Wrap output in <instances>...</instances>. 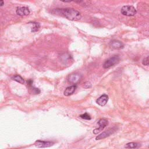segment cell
Masks as SVG:
<instances>
[{
  "label": "cell",
  "instance_id": "cell-1",
  "mask_svg": "<svg viewBox=\"0 0 149 149\" xmlns=\"http://www.w3.org/2000/svg\"><path fill=\"white\" fill-rule=\"evenodd\" d=\"M62 16H63L66 19L72 20L76 21L81 19V16L79 12L72 9V8H65V9H56L55 10Z\"/></svg>",
  "mask_w": 149,
  "mask_h": 149
},
{
  "label": "cell",
  "instance_id": "cell-2",
  "mask_svg": "<svg viewBox=\"0 0 149 149\" xmlns=\"http://www.w3.org/2000/svg\"><path fill=\"white\" fill-rule=\"evenodd\" d=\"M121 13L125 16H132L136 15L137 10L134 7L130 5L123 6L120 10Z\"/></svg>",
  "mask_w": 149,
  "mask_h": 149
},
{
  "label": "cell",
  "instance_id": "cell-3",
  "mask_svg": "<svg viewBox=\"0 0 149 149\" xmlns=\"http://www.w3.org/2000/svg\"><path fill=\"white\" fill-rule=\"evenodd\" d=\"M119 59L120 58L118 55H114L113 56H111L104 62L103 64V68L104 69L109 68L111 66H113L115 64L118 63L119 61Z\"/></svg>",
  "mask_w": 149,
  "mask_h": 149
},
{
  "label": "cell",
  "instance_id": "cell-4",
  "mask_svg": "<svg viewBox=\"0 0 149 149\" xmlns=\"http://www.w3.org/2000/svg\"><path fill=\"white\" fill-rule=\"evenodd\" d=\"M117 127L116 126L109 128L108 129H107V130L103 132L102 133H101V134H98L96 137H95V140H101L104 138H106L108 136H109L110 135H111L112 134H113L117 130Z\"/></svg>",
  "mask_w": 149,
  "mask_h": 149
},
{
  "label": "cell",
  "instance_id": "cell-5",
  "mask_svg": "<svg viewBox=\"0 0 149 149\" xmlns=\"http://www.w3.org/2000/svg\"><path fill=\"white\" fill-rule=\"evenodd\" d=\"M82 78V75L79 73H73L69 74L68 77V80L72 84H76L79 82Z\"/></svg>",
  "mask_w": 149,
  "mask_h": 149
},
{
  "label": "cell",
  "instance_id": "cell-6",
  "mask_svg": "<svg viewBox=\"0 0 149 149\" xmlns=\"http://www.w3.org/2000/svg\"><path fill=\"white\" fill-rule=\"evenodd\" d=\"M98 124L99 125V127L97 129H95L93 130L94 134H98L101 131H102L108 125V121L105 118H101L98 120Z\"/></svg>",
  "mask_w": 149,
  "mask_h": 149
},
{
  "label": "cell",
  "instance_id": "cell-7",
  "mask_svg": "<svg viewBox=\"0 0 149 149\" xmlns=\"http://www.w3.org/2000/svg\"><path fill=\"white\" fill-rule=\"evenodd\" d=\"M54 143L52 141H42V140H37L34 145L36 147L38 148H45V147H49L52 146H53Z\"/></svg>",
  "mask_w": 149,
  "mask_h": 149
},
{
  "label": "cell",
  "instance_id": "cell-8",
  "mask_svg": "<svg viewBox=\"0 0 149 149\" xmlns=\"http://www.w3.org/2000/svg\"><path fill=\"white\" fill-rule=\"evenodd\" d=\"M16 14L19 16H27L30 13V10L27 7L25 6H21V7H17L16 8Z\"/></svg>",
  "mask_w": 149,
  "mask_h": 149
},
{
  "label": "cell",
  "instance_id": "cell-9",
  "mask_svg": "<svg viewBox=\"0 0 149 149\" xmlns=\"http://www.w3.org/2000/svg\"><path fill=\"white\" fill-rule=\"evenodd\" d=\"M109 45L112 48L116 49H122L124 47V44H123L122 42H121L119 40H116L111 41L109 42Z\"/></svg>",
  "mask_w": 149,
  "mask_h": 149
},
{
  "label": "cell",
  "instance_id": "cell-10",
  "mask_svg": "<svg viewBox=\"0 0 149 149\" xmlns=\"http://www.w3.org/2000/svg\"><path fill=\"white\" fill-rule=\"evenodd\" d=\"M108 101V96L107 94H103L96 100V102L100 106H105Z\"/></svg>",
  "mask_w": 149,
  "mask_h": 149
},
{
  "label": "cell",
  "instance_id": "cell-11",
  "mask_svg": "<svg viewBox=\"0 0 149 149\" xmlns=\"http://www.w3.org/2000/svg\"><path fill=\"white\" fill-rule=\"evenodd\" d=\"M76 87H77L76 85H74V84L66 87V88L65 90L64 93H63L64 95L65 96H69V95L73 94L74 93V92L75 91Z\"/></svg>",
  "mask_w": 149,
  "mask_h": 149
},
{
  "label": "cell",
  "instance_id": "cell-12",
  "mask_svg": "<svg viewBox=\"0 0 149 149\" xmlns=\"http://www.w3.org/2000/svg\"><path fill=\"white\" fill-rule=\"evenodd\" d=\"M140 146H141V144L140 143L130 142L126 144L124 147L126 148H139Z\"/></svg>",
  "mask_w": 149,
  "mask_h": 149
},
{
  "label": "cell",
  "instance_id": "cell-13",
  "mask_svg": "<svg viewBox=\"0 0 149 149\" xmlns=\"http://www.w3.org/2000/svg\"><path fill=\"white\" fill-rule=\"evenodd\" d=\"M61 57V59L62 60V61H64L65 63L66 62H69V61H70V58H72L71 56L66 53H64L63 54H61V56H59Z\"/></svg>",
  "mask_w": 149,
  "mask_h": 149
},
{
  "label": "cell",
  "instance_id": "cell-14",
  "mask_svg": "<svg viewBox=\"0 0 149 149\" xmlns=\"http://www.w3.org/2000/svg\"><path fill=\"white\" fill-rule=\"evenodd\" d=\"M12 80H15V81H16L20 83V84H23L24 83V80L22 76H20V75H18V74L13 76L12 77Z\"/></svg>",
  "mask_w": 149,
  "mask_h": 149
},
{
  "label": "cell",
  "instance_id": "cell-15",
  "mask_svg": "<svg viewBox=\"0 0 149 149\" xmlns=\"http://www.w3.org/2000/svg\"><path fill=\"white\" fill-rule=\"evenodd\" d=\"M31 24L33 25V26L31 27V31L35 32L38 31L40 28V24L36 22H32Z\"/></svg>",
  "mask_w": 149,
  "mask_h": 149
},
{
  "label": "cell",
  "instance_id": "cell-16",
  "mask_svg": "<svg viewBox=\"0 0 149 149\" xmlns=\"http://www.w3.org/2000/svg\"><path fill=\"white\" fill-rule=\"evenodd\" d=\"M80 117L83 119H86V120H90L91 119L90 115L89 114H88L87 113H84L83 114H81L80 115Z\"/></svg>",
  "mask_w": 149,
  "mask_h": 149
},
{
  "label": "cell",
  "instance_id": "cell-17",
  "mask_svg": "<svg viewBox=\"0 0 149 149\" xmlns=\"http://www.w3.org/2000/svg\"><path fill=\"white\" fill-rule=\"evenodd\" d=\"M142 63H143V65H146V66H148V56L143 59Z\"/></svg>",
  "mask_w": 149,
  "mask_h": 149
},
{
  "label": "cell",
  "instance_id": "cell-18",
  "mask_svg": "<svg viewBox=\"0 0 149 149\" xmlns=\"http://www.w3.org/2000/svg\"><path fill=\"white\" fill-rule=\"evenodd\" d=\"M33 84V81L31 80H27V84L29 86H31V84Z\"/></svg>",
  "mask_w": 149,
  "mask_h": 149
},
{
  "label": "cell",
  "instance_id": "cell-19",
  "mask_svg": "<svg viewBox=\"0 0 149 149\" xmlns=\"http://www.w3.org/2000/svg\"><path fill=\"white\" fill-rule=\"evenodd\" d=\"M61 1L63 2H70L73 0H61Z\"/></svg>",
  "mask_w": 149,
  "mask_h": 149
},
{
  "label": "cell",
  "instance_id": "cell-20",
  "mask_svg": "<svg viewBox=\"0 0 149 149\" xmlns=\"http://www.w3.org/2000/svg\"><path fill=\"white\" fill-rule=\"evenodd\" d=\"M4 4V2H3V0H0V6H3Z\"/></svg>",
  "mask_w": 149,
  "mask_h": 149
},
{
  "label": "cell",
  "instance_id": "cell-21",
  "mask_svg": "<svg viewBox=\"0 0 149 149\" xmlns=\"http://www.w3.org/2000/svg\"><path fill=\"white\" fill-rule=\"evenodd\" d=\"M75 2H76V3H80V2H81L82 1H83V0H73Z\"/></svg>",
  "mask_w": 149,
  "mask_h": 149
}]
</instances>
